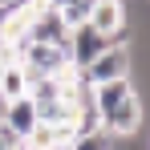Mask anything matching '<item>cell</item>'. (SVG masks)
<instances>
[{"instance_id": "6da1fadb", "label": "cell", "mask_w": 150, "mask_h": 150, "mask_svg": "<svg viewBox=\"0 0 150 150\" xmlns=\"http://www.w3.org/2000/svg\"><path fill=\"white\" fill-rule=\"evenodd\" d=\"M21 65L28 69V77H57V73L73 69L65 45H53V41H28L25 53H21Z\"/></svg>"}, {"instance_id": "7a4b0ae2", "label": "cell", "mask_w": 150, "mask_h": 150, "mask_svg": "<svg viewBox=\"0 0 150 150\" xmlns=\"http://www.w3.org/2000/svg\"><path fill=\"white\" fill-rule=\"evenodd\" d=\"M101 130L110 138H130V134H142V93H130L118 105L101 110Z\"/></svg>"}, {"instance_id": "3957f363", "label": "cell", "mask_w": 150, "mask_h": 150, "mask_svg": "<svg viewBox=\"0 0 150 150\" xmlns=\"http://www.w3.org/2000/svg\"><path fill=\"white\" fill-rule=\"evenodd\" d=\"M126 73H130V49L126 45H105L85 69H77V77L89 81V85H101L110 77H126Z\"/></svg>"}, {"instance_id": "277c9868", "label": "cell", "mask_w": 150, "mask_h": 150, "mask_svg": "<svg viewBox=\"0 0 150 150\" xmlns=\"http://www.w3.org/2000/svg\"><path fill=\"white\" fill-rule=\"evenodd\" d=\"M105 45H114L105 33H98L93 25H73L69 28V37H65V53H69V65L73 69H85L93 57H98Z\"/></svg>"}, {"instance_id": "5b68a950", "label": "cell", "mask_w": 150, "mask_h": 150, "mask_svg": "<svg viewBox=\"0 0 150 150\" xmlns=\"http://www.w3.org/2000/svg\"><path fill=\"white\" fill-rule=\"evenodd\" d=\"M4 122L12 126V130H16L21 138H28V134H33V126H37V101L28 98V93H21V98H8Z\"/></svg>"}, {"instance_id": "8992f818", "label": "cell", "mask_w": 150, "mask_h": 150, "mask_svg": "<svg viewBox=\"0 0 150 150\" xmlns=\"http://www.w3.org/2000/svg\"><path fill=\"white\" fill-rule=\"evenodd\" d=\"M0 93H4V98L28 93V69L21 65V61H8V65L0 69Z\"/></svg>"}, {"instance_id": "52a82bcc", "label": "cell", "mask_w": 150, "mask_h": 150, "mask_svg": "<svg viewBox=\"0 0 150 150\" xmlns=\"http://www.w3.org/2000/svg\"><path fill=\"white\" fill-rule=\"evenodd\" d=\"M89 8H93V0H65V4H57V12H61V21L73 28V25H85L89 21Z\"/></svg>"}, {"instance_id": "ba28073f", "label": "cell", "mask_w": 150, "mask_h": 150, "mask_svg": "<svg viewBox=\"0 0 150 150\" xmlns=\"http://www.w3.org/2000/svg\"><path fill=\"white\" fill-rule=\"evenodd\" d=\"M65 150H110V134L105 130H93V134H73V142Z\"/></svg>"}, {"instance_id": "9c48e42d", "label": "cell", "mask_w": 150, "mask_h": 150, "mask_svg": "<svg viewBox=\"0 0 150 150\" xmlns=\"http://www.w3.org/2000/svg\"><path fill=\"white\" fill-rule=\"evenodd\" d=\"M4 110H8V98L0 93V122H4Z\"/></svg>"}]
</instances>
